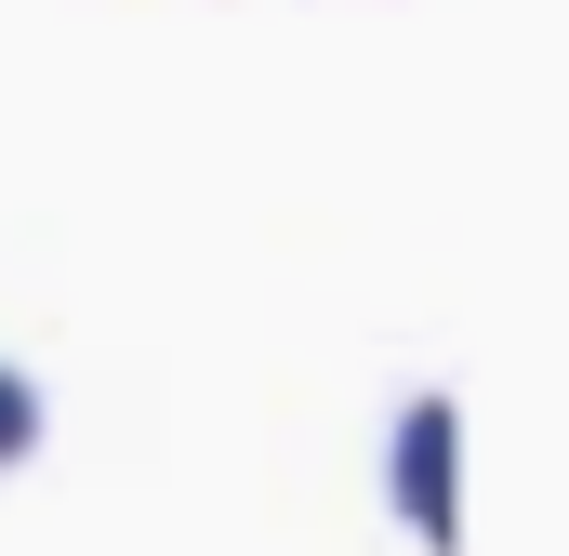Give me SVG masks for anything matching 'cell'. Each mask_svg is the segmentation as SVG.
<instances>
[{
  "label": "cell",
  "mask_w": 569,
  "mask_h": 556,
  "mask_svg": "<svg viewBox=\"0 0 569 556\" xmlns=\"http://www.w3.org/2000/svg\"><path fill=\"white\" fill-rule=\"evenodd\" d=\"M385 504H398V530L411 544H463V398L450 385H425V398H398V424H385Z\"/></svg>",
  "instance_id": "obj_1"
},
{
  "label": "cell",
  "mask_w": 569,
  "mask_h": 556,
  "mask_svg": "<svg viewBox=\"0 0 569 556\" xmlns=\"http://www.w3.org/2000/svg\"><path fill=\"white\" fill-rule=\"evenodd\" d=\"M40 424H53L40 371H27V358H0V464H27V450H40Z\"/></svg>",
  "instance_id": "obj_2"
}]
</instances>
